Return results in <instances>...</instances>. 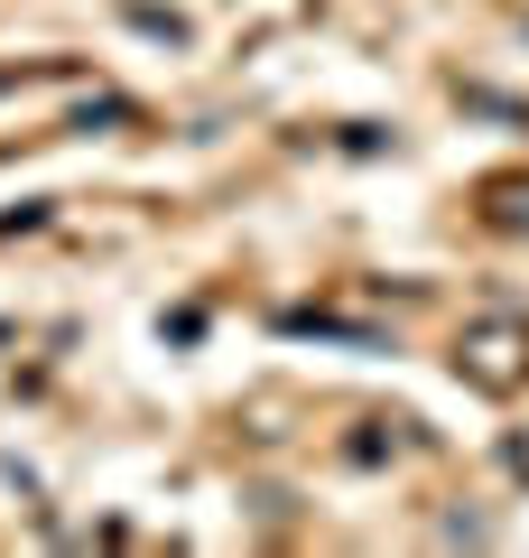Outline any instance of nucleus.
Here are the masks:
<instances>
[{"label":"nucleus","instance_id":"1","mask_svg":"<svg viewBox=\"0 0 529 558\" xmlns=\"http://www.w3.org/2000/svg\"><path fill=\"white\" fill-rule=\"evenodd\" d=\"M455 373H465L473 391H492V400L529 391V317H473L465 336H455Z\"/></svg>","mask_w":529,"mask_h":558},{"label":"nucleus","instance_id":"2","mask_svg":"<svg viewBox=\"0 0 529 558\" xmlns=\"http://www.w3.org/2000/svg\"><path fill=\"white\" fill-rule=\"evenodd\" d=\"M483 223H502V233H529V168H510V178H483Z\"/></svg>","mask_w":529,"mask_h":558}]
</instances>
